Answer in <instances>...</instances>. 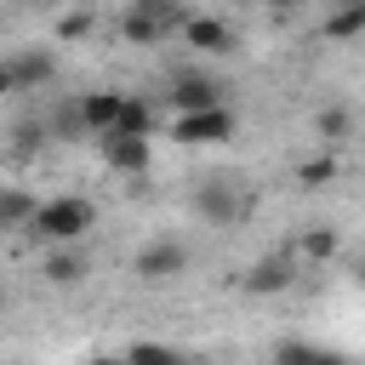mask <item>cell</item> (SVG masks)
Masks as SVG:
<instances>
[{"instance_id": "15", "label": "cell", "mask_w": 365, "mask_h": 365, "mask_svg": "<svg viewBox=\"0 0 365 365\" xmlns=\"http://www.w3.org/2000/svg\"><path fill=\"white\" fill-rule=\"evenodd\" d=\"M125 365H182V354H171L165 342H137L125 354Z\"/></svg>"}, {"instance_id": "6", "label": "cell", "mask_w": 365, "mask_h": 365, "mask_svg": "<svg viewBox=\"0 0 365 365\" xmlns=\"http://www.w3.org/2000/svg\"><path fill=\"white\" fill-rule=\"evenodd\" d=\"M182 268H188V251H182V245H148V251L137 257V274L154 279V285H160V279H177Z\"/></svg>"}, {"instance_id": "9", "label": "cell", "mask_w": 365, "mask_h": 365, "mask_svg": "<svg viewBox=\"0 0 365 365\" xmlns=\"http://www.w3.org/2000/svg\"><path fill=\"white\" fill-rule=\"evenodd\" d=\"M11 68H17V86H46V80L57 74V57H51L46 46H40V51H17Z\"/></svg>"}, {"instance_id": "4", "label": "cell", "mask_w": 365, "mask_h": 365, "mask_svg": "<svg viewBox=\"0 0 365 365\" xmlns=\"http://www.w3.org/2000/svg\"><path fill=\"white\" fill-rule=\"evenodd\" d=\"M171 103H177V114L222 108V86H217V80H205V74H182V80L171 86Z\"/></svg>"}, {"instance_id": "3", "label": "cell", "mask_w": 365, "mask_h": 365, "mask_svg": "<svg viewBox=\"0 0 365 365\" xmlns=\"http://www.w3.org/2000/svg\"><path fill=\"white\" fill-rule=\"evenodd\" d=\"M97 148H103V160H108L114 171H125V177L148 171V137H125V131H108V137H97Z\"/></svg>"}, {"instance_id": "20", "label": "cell", "mask_w": 365, "mask_h": 365, "mask_svg": "<svg viewBox=\"0 0 365 365\" xmlns=\"http://www.w3.org/2000/svg\"><path fill=\"white\" fill-rule=\"evenodd\" d=\"M86 29H91V17H86V11H74V17H63V34H86Z\"/></svg>"}, {"instance_id": "17", "label": "cell", "mask_w": 365, "mask_h": 365, "mask_svg": "<svg viewBox=\"0 0 365 365\" xmlns=\"http://www.w3.org/2000/svg\"><path fill=\"white\" fill-rule=\"evenodd\" d=\"M314 354H319L314 342H279L274 348V365H314Z\"/></svg>"}, {"instance_id": "23", "label": "cell", "mask_w": 365, "mask_h": 365, "mask_svg": "<svg viewBox=\"0 0 365 365\" xmlns=\"http://www.w3.org/2000/svg\"><path fill=\"white\" fill-rule=\"evenodd\" d=\"M314 365H348V359H342V354H325V348H319V354H314Z\"/></svg>"}, {"instance_id": "25", "label": "cell", "mask_w": 365, "mask_h": 365, "mask_svg": "<svg viewBox=\"0 0 365 365\" xmlns=\"http://www.w3.org/2000/svg\"><path fill=\"white\" fill-rule=\"evenodd\" d=\"M91 365H125V359H91Z\"/></svg>"}, {"instance_id": "24", "label": "cell", "mask_w": 365, "mask_h": 365, "mask_svg": "<svg viewBox=\"0 0 365 365\" xmlns=\"http://www.w3.org/2000/svg\"><path fill=\"white\" fill-rule=\"evenodd\" d=\"M336 6H365V0H331V11H336Z\"/></svg>"}, {"instance_id": "8", "label": "cell", "mask_w": 365, "mask_h": 365, "mask_svg": "<svg viewBox=\"0 0 365 365\" xmlns=\"http://www.w3.org/2000/svg\"><path fill=\"white\" fill-rule=\"evenodd\" d=\"M194 205H200V217H211V222H234V217H240V194H234L222 177H217V182H200Z\"/></svg>"}, {"instance_id": "7", "label": "cell", "mask_w": 365, "mask_h": 365, "mask_svg": "<svg viewBox=\"0 0 365 365\" xmlns=\"http://www.w3.org/2000/svg\"><path fill=\"white\" fill-rule=\"evenodd\" d=\"M182 40H188L194 51H234L228 23H217V17H182Z\"/></svg>"}, {"instance_id": "5", "label": "cell", "mask_w": 365, "mask_h": 365, "mask_svg": "<svg viewBox=\"0 0 365 365\" xmlns=\"http://www.w3.org/2000/svg\"><path fill=\"white\" fill-rule=\"evenodd\" d=\"M120 108H125L120 91H91V97H80V125H86L91 137H108V131L120 125Z\"/></svg>"}, {"instance_id": "22", "label": "cell", "mask_w": 365, "mask_h": 365, "mask_svg": "<svg viewBox=\"0 0 365 365\" xmlns=\"http://www.w3.org/2000/svg\"><path fill=\"white\" fill-rule=\"evenodd\" d=\"M6 91H17V68H11V63H0V97H6Z\"/></svg>"}, {"instance_id": "2", "label": "cell", "mask_w": 365, "mask_h": 365, "mask_svg": "<svg viewBox=\"0 0 365 365\" xmlns=\"http://www.w3.org/2000/svg\"><path fill=\"white\" fill-rule=\"evenodd\" d=\"M228 137H234V114H228V108L177 114V143H194V148H205V143H228Z\"/></svg>"}, {"instance_id": "13", "label": "cell", "mask_w": 365, "mask_h": 365, "mask_svg": "<svg viewBox=\"0 0 365 365\" xmlns=\"http://www.w3.org/2000/svg\"><path fill=\"white\" fill-rule=\"evenodd\" d=\"M148 125H154L148 103H131V97H125V108H120V125H114V131H125V137H148Z\"/></svg>"}, {"instance_id": "16", "label": "cell", "mask_w": 365, "mask_h": 365, "mask_svg": "<svg viewBox=\"0 0 365 365\" xmlns=\"http://www.w3.org/2000/svg\"><path fill=\"white\" fill-rule=\"evenodd\" d=\"M34 211H40V205H29L23 194H6V188H0V228H6V222H23V217L34 222Z\"/></svg>"}, {"instance_id": "19", "label": "cell", "mask_w": 365, "mask_h": 365, "mask_svg": "<svg viewBox=\"0 0 365 365\" xmlns=\"http://www.w3.org/2000/svg\"><path fill=\"white\" fill-rule=\"evenodd\" d=\"M308 251H314V257H331V251H336V234H331V228L308 234Z\"/></svg>"}, {"instance_id": "12", "label": "cell", "mask_w": 365, "mask_h": 365, "mask_svg": "<svg viewBox=\"0 0 365 365\" xmlns=\"http://www.w3.org/2000/svg\"><path fill=\"white\" fill-rule=\"evenodd\" d=\"M325 34L331 40H348V34H365V6H336L325 17Z\"/></svg>"}, {"instance_id": "28", "label": "cell", "mask_w": 365, "mask_h": 365, "mask_svg": "<svg viewBox=\"0 0 365 365\" xmlns=\"http://www.w3.org/2000/svg\"><path fill=\"white\" fill-rule=\"evenodd\" d=\"M40 6H46V0H40Z\"/></svg>"}, {"instance_id": "1", "label": "cell", "mask_w": 365, "mask_h": 365, "mask_svg": "<svg viewBox=\"0 0 365 365\" xmlns=\"http://www.w3.org/2000/svg\"><path fill=\"white\" fill-rule=\"evenodd\" d=\"M86 228H91V205H86V200H46V205L34 211V234H40V240L68 245V240H80Z\"/></svg>"}, {"instance_id": "10", "label": "cell", "mask_w": 365, "mask_h": 365, "mask_svg": "<svg viewBox=\"0 0 365 365\" xmlns=\"http://www.w3.org/2000/svg\"><path fill=\"white\" fill-rule=\"evenodd\" d=\"M285 285H291V262H279V257L274 262H257L251 279H245V291H285Z\"/></svg>"}, {"instance_id": "26", "label": "cell", "mask_w": 365, "mask_h": 365, "mask_svg": "<svg viewBox=\"0 0 365 365\" xmlns=\"http://www.w3.org/2000/svg\"><path fill=\"white\" fill-rule=\"evenodd\" d=\"M257 6H279V0H257Z\"/></svg>"}, {"instance_id": "11", "label": "cell", "mask_w": 365, "mask_h": 365, "mask_svg": "<svg viewBox=\"0 0 365 365\" xmlns=\"http://www.w3.org/2000/svg\"><path fill=\"white\" fill-rule=\"evenodd\" d=\"M160 34H165V23L131 0V6H125V40H160Z\"/></svg>"}, {"instance_id": "27", "label": "cell", "mask_w": 365, "mask_h": 365, "mask_svg": "<svg viewBox=\"0 0 365 365\" xmlns=\"http://www.w3.org/2000/svg\"><path fill=\"white\" fill-rule=\"evenodd\" d=\"M359 279H365V262H359Z\"/></svg>"}, {"instance_id": "21", "label": "cell", "mask_w": 365, "mask_h": 365, "mask_svg": "<svg viewBox=\"0 0 365 365\" xmlns=\"http://www.w3.org/2000/svg\"><path fill=\"white\" fill-rule=\"evenodd\" d=\"M325 177H331V165H325V160H319V165H302V182H308V188H314V182H325Z\"/></svg>"}, {"instance_id": "18", "label": "cell", "mask_w": 365, "mask_h": 365, "mask_svg": "<svg viewBox=\"0 0 365 365\" xmlns=\"http://www.w3.org/2000/svg\"><path fill=\"white\" fill-rule=\"evenodd\" d=\"M342 131H348V114H342V108H325V114H319V137H331V143H336Z\"/></svg>"}, {"instance_id": "14", "label": "cell", "mask_w": 365, "mask_h": 365, "mask_svg": "<svg viewBox=\"0 0 365 365\" xmlns=\"http://www.w3.org/2000/svg\"><path fill=\"white\" fill-rule=\"evenodd\" d=\"M80 274H86V257H74V251H63V257L46 262V279H51V285H74Z\"/></svg>"}]
</instances>
